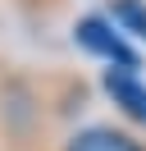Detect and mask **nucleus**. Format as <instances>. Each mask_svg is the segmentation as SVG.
Listing matches in <instances>:
<instances>
[{
    "label": "nucleus",
    "mask_w": 146,
    "mask_h": 151,
    "mask_svg": "<svg viewBox=\"0 0 146 151\" xmlns=\"http://www.w3.org/2000/svg\"><path fill=\"white\" fill-rule=\"evenodd\" d=\"M64 151H146V147H142L137 137H128V133L110 128V124H91V128L73 133Z\"/></svg>",
    "instance_id": "3"
},
{
    "label": "nucleus",
    "mask_w": 146,
    "mask_h": 151,
    "mask_svg": "<svg viewBox=\"0 0 146 151\" xmlns=\"http://www.w3.org/2000/svg\"><path fill=\"white\" fill-rule=\"evenodd\" d=\"M73 41H78L82 50H91V55L110 60V69H132L137 73V50L123 41V32L114 28L110 19H100V14H87V19H78V28H73Z\"/></svg>",
    "instance_id": "1"
},
{
    "label": "nucleus",
    "mask_w": 146,
    "mask_h": 151,
    "mask_svg": "<svg viewBox=\"0 0 146 151\" xmlns=\"http://www.w3.org/2000/svg\"><path fill=\"white\" fill-rule=\"evenodd\" d=\"M100 87L110 92V101H114L119 110L128 114V119L146 124V83H142V78L132 73V69H105Z\"/></svg>",
    "instance_id": "2"
},
{
    "label": "nucleus",
    "mask_w": 146,
    "mask_h": 151,
    "mask_svg": "<svg viewBox=\"0 0 146 151\" xmlns=\"http://www.w3.org/2000/svg\"><path fill=\"white\" fill-rule=\"evenodd\" d=\"M110 23L128 37H146V5L142 0H110Z\"/></svg>",
    "instance_id": "4"
}]
</instances>
